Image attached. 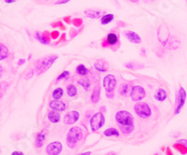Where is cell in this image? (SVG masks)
I'll list each match as a JSON object with an SVG mask.
<instances>
[{
    "instance_id": "1",
    "label": "cell",
    "mask_w": 187,
    "mask_h": 155,
    "mask_svg": "<svg viewBox=\"0 0 187 155\" xmlns=\"http://www.w3.org/2000/svg\"><path fill=\"white\" fill-rule=\"evenodd\" d=\"M83 137L82 130L79 126L71 127L66 134V143L69 148H74L76 144L81 140Z\"/></svg>"
},
{
    "instance_id": "2",
    "label": "cell",
    "mask_w": 187,
    "mask_h": 155,
    "mask_svg": "<svg viewBox=\"0 0 187 155\" xmlns=\"http://www.w3.org/2000/svg\"><path fill=\"white\" fill-rule=\"evenodd\" d=\"M57 58H58L57 55L50 54V55L42 58L41 60H39L38 62V65H37V73H38V75H40L41 73L47 71L53 66V64L55 62V60Z\"/></svg>"
},
{
    "instance_id": "3",
    "label": "cell",
    "mask_w": 187,
    "mask_h": 155,
    "mask_svg": "<svg viewBox=\"0 0 187 155\" xmlns=\"http://www.w3.org/2000/svg\"><path fill=\"white\" fill-rule=\"evenodd\" d=\"M186 97V91L184 90V87H180V89L178 90L176 96H175V109H174L175 115H178L184 108V107L185 105Z\"/></svg>"
},
{
    "instance_id": "4",
    "label": "cell",
    "mask_w": 187,
    "mask_h": 155,
    "mask_svg": "<svg viewBox=\"0 0 187 155\" xmlns=\"http://www.w3.org/2000/svg\"><path fill=\"white\" fill-rule=\"evenodd\" d=\"M115 121L119 125H131L134 123V117L126 110H119L115 114Z\"/></svg>"
},
{
    "instance_id": "5",
    "label": "cell",
    "mask_w": 187,
    "mask_h": 155,
    "mask_svg": "<svg viewBox=\"0 0 187 155\" xmlns=\"http://www.w3.org/2000/svg\"><path fill=\"white\" fill-rule=\"evenodd\" d=\"M105 124V117L103 112H96L90 118V126L93 132H96Z\"/></svg>"
},
{
    "instance_id": "6",
    "label": "cell",
    "mask_w": 187,
    "mask_h": 155,
    "mask_svg": "<svg viewBox=\"0 0 187 155\" xmlns=\"http://www.w3.org/2000/svg\"><path fill=\"white\" fill-rule=\"evenodd\" d=\"M134 110H135L136 114L142 119H147V118L151 117V115H152V109L147 103L138 102L134 106Z\"/></svg>"
},
{
    "instance_id": "7",
    "label": "cell",
    "mask_w": 187,
    "mask_h": 155,
    "mask_svg": "<svg viewBox=\"0 0 187 155\" xmlns=\"http://www.w3.org/2000/svg\"><path fill=\"white\" fill-rule=\"evenodd\" d=\"M146 96L145 89L140 85H135L131 88L130 91V98L132 101L139 102Z\"/></svg>"
},
{
    "instance_id": "8",
    "label": "cell",
    "mask_w": 187,
    "mask_h": 155,
    "mask_svg": "<svg viewBox=\"0 0 187 155\" xmlns=\"http://www.w3.org/2000/svg\"><path fill=\"white\" fill-rule=\"evenodd\" d=\"M116 84H117L116 78L112 74L107 75L103 78V87L107 92H113V91L116 87Z\"/></svg>"
},
{
    "instance_id": "9",
    "label": "cell",
    "mask_w": 187,
    "mask_h": 155,
    "mask_svg": "<svg viewBox=\"0 0 187 155\" xmlns=\"http://www.w3.org/2000/svg\"><path fill=\"white\" fill-rule=\"evenodd\" d=\"M63 146L59 141L51 142L46 147V153L48 155H59L62 152Z\"/></svg>"
},
{
    "instance_id": "10",
    "label": "cell",
    "mask_w": 187,
    "mask_h": 155,
    "mask_svg": "<svg viewBox=\"0 0 187 155\" xmlns=\"http://www.w3.org/2000/svg\"><path fill=\"white\" fill-rule=\"evenodd\" d=\"M79 118H80V113L77 110L69 111V112L65 113V115L64 116V123L66 125L74 124L75 122H78Z\"/></svg>"
},
{
    "instance_id": "11",
    "label": "cell",
    "mask_w": 187,
    "mask_h": 155,
    "mask_svg": "<svg viewBox=\"0 0 187 155\" xmlns=\"http://www.w3.org/2000/svg\"><path fill=\"white\" fill-rule=\"evenodd\" d=\"M49 107L51 109L53 110H56V111H59V112H62V111H65L66 109V104L64 103L62 101L60 100H56V99H54L50 102L49 104Z\"/></svg>"
},
{
    "instance_id": "12",
    "label": "cell",
    "mask_w": 187,
    "mask_h": 155,
    "mask_svg": "<svg viewBox=\"0 0 187 155\" xmlns=\"http://www.w3.org/2000/svg\"><path fill=\"white\" fill-rule=\"evenodd\" d=\"M125 37L127 38V40H129L131 43H134V44H139L141 42V38L140 37L133 32V31H130V30H127V31H125Z\"/></svg>"
},
{
    "instance_id": "13",
    "label": "cell",
    "mask_w": 187,
    "mask_h": 155,
    "mask_svg": "<svg viewBox=\"0 0 187 155\" xmlns=\"http://www.w3.org/2000/svg\"><path fill=\"white\" fill-rule=\"evenodd\" d=\"M94 68L99 72H107L109 70V64L103 59L96 60L94 64Z\"/></svg>"
},
{
    "instance_id": "14",
    "label": "cell",
    "mask_w": 187,
    "mask_h": 155,
    "mask_svg": "<svg viewBox=\"0 0 187 155\" xmlns=\"http://www.w3.org/2000/svg\"><path fill=\"white\" fill-rule=\"evenodd\" d=\"M50 34L48 32H44V33H39V32H37L36 33V38L41 43V44H44V45H47L50 43Z\"/></svg>"
},
{
    "instance_id": "15",
    "label": "cell",
    "mask_w": 187,
    "mask_h": 155,
    "mask_svg": "<svg viewBox=\"0 0 187 155\" xmlns=\"http://www.w3.org/2000/svg\"><path fill=\"white\" fill-rule=\"evenodd\" d=\"M45 138H46V131L45 130H41L36 137V142H35V146L39 149L43 146L44 142H45Z\"/></svg>"
},
{
    "instance_id": "16",
    "label": "cell",
    "mask_w": 187,
    "mask_h": 155,
    "mask_svg": "<svg viewBox=\"0 0 187 155\" xmlns=\"http://www.w3.org/2000/svg\"><path fill=\"white\" fill-rule=\"evenodd\" d=\"M84 14L91 19H98L101 18L103 16V14H105L103 11L100 10H96V9H86L84 10Z\"/></svg>"
},
{
    "instance_id": "17",
    "label": "cell",
    "mask_w": 187,
    "mask_h": 155,
    "mask_svg": "<svg viewBox=\"0 0 187 155\" xmlns=\"http://www.w3.org/2000/svg\"><path fill=\"white\" fill-rule=\"evenodd\" d=\"M60 119H61V116H60L59 111L53 110V109L51 111H49V113H48V120L52 123H57V122H59Z\"/></svg>"
},
{
    "instance_id": "18",
    "label": "cell",
    "mask_w": 187,
    "mask_h": 155,
    "mask_svg": "<svg viewBox=\"0 0 187 155\" xmlns=\"http://www.w3.org/2000/svg\"><path fill=\"white\" fill-rule=\"evenodd\" d=\"M118 41H119V38L115 33H110L106 37V42H107V45H109V46H113V45L117 44Z\"/></svg>"
},
{
    "instance_id": "19",
    "label": "cell",
    "mask_w": 187,
    "mask_h": 155,
    "mask_svg": "<svg viewBox=\"0 0 187 155\" xmlns=\"http://www.w3.org/2000/svg\"><path fill=\"white\" fill-rule=\"evenodd\" d=\"M167 92L162 88L158 89L154 93V99L158 102H164L167 99Z\"/></svg>"
},
{
    "instance_id": "20",
    "label": "cell",
    "mask_w": 187,
    "mask_h": 155,
    "mask_svg": "<svg viewBox=\"0 0 187 155\" xmlns=\"http://www.w3.org/2000/svg\"><path fill=\"white\" fill-rule=\"evenodd\" d=\"M99 98H100V88L98 86H96L94 91L92 92V94H91V101L94 103V104H96L98 101H99Z\"/></svg>"
},
{
    "instance_id": "21",
    "label": "cell",
    "mask_w": 187,
    "mask_h": 155,
    "mask_svg": "<svg viewBox=\"0 0 187 155\" xmlns=\"http://www.w3.org/2000/svg\"><path fill=\"white\" fill-rule=\"evenodd\" d=\"M113 19H114V15L113 14H112V13H106V14H104L101 17L100 22H101V24L106 25V24H109L110 22H112L113 21Z\"/></svg>"
},
{
    "instance_id": "22",
    "label": "cell",
    "mask_w": 187,
    "mask_h": 155,
    "mask_svg": "<svg viewBox=\"0 0 187 155\" xmlns=\"http://www.w3.org/2000/svg\"><path fill=\"white\" fill-rule=\"evenodd\" d=\"M103 135L105 137H108V138H110V137H119L120 133H119V131L116 128L112 127V128H109V129L105 130L104 133H103Z\"/></svg>"
},
{
    "instance_id": "23",
    "label": "cell",
    "mask_w": 187,
    "mask_h": 155,
    "mask_svg": "<svg viewBox=\"0 0 187 155\" xmlns=\"http://www.w3.org/2000/svg\"><path fill=\"white\" fill-rule=\"evenodd\" d=\"M66 93L69 97H74L77 95L78 93V90L76 88V86L74 84H69L66 87Z\"/></svg>"
},
{
    "instance_id": "24",
    "label": "cell",
    "mask_w": 187,
    "mask_h": 155,
    "mask_svg": "<svg viewBox=\"0 0 187 155\" xmlns=\"http://www.w3.org/2000/svg\"><path fill=\"white\" fill-rule=\"evenodd\" d=\"M78 83L85 90V91H88L91 87V82L88 78H81L78 80Z\"/></svg>"
},
{
    "instance_id": "25",
    "label": "cell",
    "mask_w": 187,
    "mask_h": 155,
    "mask_svg": "<svg viewBox=\"0 0 187 155\" xmlns=\"http://www.w3.org/2000/svg\"><path fill=\"white\" fill-rule=\"evenodd\" d=\"M8 56V48L0 43V61L6 59Z\"/></svg>"
},
{
    "instance_id": "26",
    "label": "cell",
    "mask_w": 187,
    "mask_h": 155,
    "mask_svg": "<svg viewBox=\"0 0 187 155\" xmlns=\"http://www.w3.org/2000/svg\"><path fill=\"white\" fill-rule=\"evenodd\" d=\"M173 148H174L175 150H177L181 154H183V155L187 154V148L185 147V146H184L183 144L179 143V142H177V143L173 144Z\"/></svg>"
},
{
    "instance_id": "27",
    "label": "cell",
    "mask_w": 187,
    "mask_h": 155,
    "mask_svg": "<svg viewBox=\"0 0 187 155\" xmlns=\"http://www.w3.org/2000/svg\"><path fill=\"white\" fill-rule=\"evenodd\" d=\"M63 94H64V90H63L62 88H56V89H55V90L53 91V92H52L53 98H54V99H56V100H59L63 96Z\"/></svg>"
},
{
    "instance_id": "28",
    "label": "cell",
    "mask_w": 187,
    "mask_h": 155,
    "mask_svg": "<svg viewBox=\"0 0 187 155\" xmlns=\"http://www.w3.org/2000/svg\"><path fill=\"white\" fill-rule=\"evenodd\" d=\"M120 130L125 135L131 134L133 132V130H134V124H131V125H120Z\"/></svg>"
},
{
    "instance_id": "29",
    "label": "cell",
    "mask_w": 187,
    "mask_h": 155,
    "mask_svg": "<svg viewBox=\"0 0 187 155\" xmlns=\"http://www.w3.org/2000/svg\"><path fill=\"white\" fill-rule=\"evenodd\" d=\"M76 72L82 77H84L88 74V70H87V68H85L84 65H79L76 68Z\"/></svg>"
},
{
    "instance_id": "30",
    "label": "cell",
    "mask_w": 187,
    "mask_h": 155,
    "mask_svg": "<svg viewBox=\"0 0 187 155\" xmlns=\"http://www.w3.org/2000/svg\"><path fill=\"white\" fill-rule=\"evenodd\" d=\"M119 92L121 95H125L128 92V84H122L121 87L119 88Z\"/></svg>"
},
{
    "instance_id": "31",
    "label": "cell",
    "mask_w": 187,
    "mask_h": 155,
    "mask_svg": "<svg viewBox=\"0 0 187 155\" xmlns=\"http://www.w3.org/2000/svg\"><path fill=\"white\" fill-rule=\"evenodd\" d=\"M68 76H69V72L68 71H64L57 77L56 81H60V80H63V79H65L66 78H68Z\"/></svg>"
},
{
    "instance_id": "32",
    "label": "cell",
    "mask_w": 187,
    "mask_h": 155,
    "mask_svg": "<svg viewBox=\"0 0 187 155\" xmlns=\"http://www.w3.org/2000/svg\"><path fill=\"white\" fill-rule=\"evenodd\" d=\"M81 22H82L81 19H75V20H73V23H74V25H76V26L81 25Z\"/></svg>"
},
{
    "instance_id": "33",
    "label": "cell",
    "mask_w": 187,
    "mask_h": 155,
    "mask_svg": "<svg viewBox=\"0 0 187 155\" xmlns=\"http://www.w3.org/2000/svg\"><path fill=\"white\" fill-rule=\"evenodd\" d=\"M70 0H57L56 2H55V5H63V4H66V3H68Z\"/></svg>"
},
{
    "instance_id": "34",
    "label": "cell",
    "mask_w": 187,
    "mask_h": 155,
    "mask_svg": "<svg viewBox=\"0 0 187 155\" xmlns=\"http://www.w3.org/2000/svg\"><path fill=\"white\" fill-rule=\"evenodd\" d=\"M178 142L181 143V144H183L184 146H185L187 148V139H179Z\"/></svg>"
},
{
    "instance_id": "35",
    "label": "cell",
    "mask_w": 187,
    "mask_h": 155,
    "mask_svg": "<svg viewBox=\"0 0 187 155\" xmlns=\"http://www.w3.org/2000/svg\"><path fill=\"white\" fill-rule=\"evenodd\" d=\"M58 36H59V33H58L57 31H54V32L52 33V35H51V37H52L53 38H56Z\"/></svg>"
},
{
    "instance_id": "36",
    "label": "cell",
    "mask_w": 187,
    "mask_h": 155,
    "mask_svg": "<svg viewBox=\"0 0 187 155\" xmlns=\"http://www.w3.org/2000/svg\"><path fill=\"white\" fill-rule=\"evenodd\" d=\"M125 67L127 68H135V64H133V63H127V64H125Z\"/></svg>"
},
{
    "instance_id": "37",
    "label": "cell",
    "mask_w": 187,
    "mask_h": 155,
    "mask_svg": "<svg viewBox=\"0 0 187 155\" xmlns=\"http://www.w3.org/2000/svg\"><path fill=\"white\" fill-rule=\"evenodd\" d=\"M33 75H34V69H32V70L27 74V76H25V78H27V79H28V78H30L32 77Z\"/></svg>"
},
{
    "instance_id": "38",
    "label": "cell",
    "mask_w": 187,
    "mask_h": 155,
    "mask_svg": "<svg viewBox=\"0 0 187 155\" xmlns=\"http://www.w3.org/2000/svg\"><path fill=\"white\" fill-rule=\"evenodd\" d=\"M11 155H24L23 154V152H19V151H15V152H13Z\"/></svg>"
},
{
    "instance_id": "39",
    "label": "cell",
    "mask_w": 187,
    "mask_h": 155,
    "mask_svg": "<svg viewBox=\"0 0 187 155\" xmlns=\"http://www.w3.org/2000/svg\"><path fill=\"white\" fill-rule=\"evenodd\" d=\"M166 153H167V155H173L172 152H171V150H170L169 148H167V152H166Z\"/></svg>"
},
{
    "instance_id": "40",
    "label": "cell",
    "mask_w": 187,
    "mask_h": 155,
    "mask_svg": "<svg viewBox=\"0 0 187 155\" xmlns=\"http://www.w3.org/2000/svg\"><path fill=\"white\" fill-rule=\"evenodd\" d=\"M25 63V60L24 59H21L19 62H18V66H21V65H23V64H24Z\"/></svg>"
},
{
    "instance_id": "41",
    "label": "cell",
    "mask_w": 187,
    "mask_h": 155,
    "mask_svg": "<svg viewBox=\"0 0 187 155\" xmlns=\"http://www.w3.org/2000/svg\"><path fill=\"white\" fill-rule=\"evenodd\" d=\"M7 4H11V3H14L16 0H4Z\"/></svg>"
},
{
    "instance_id": "42",
    "label": "cell",
    "mask_w": 187,
    "mask_h": 155,
    "mask_svg": "<svg viewBox=\"0 0 187 155\" xmlns=\"http://www.w3.org/2000/svg\"><path fill=\"white\" fill-rule=\"evenodd\" d=\"M107 97H109V98H112V97H113L112 92H107Z\"/></svg>"
},
{
    "instance_id": "43",
    "label": "cell",
    "mask_w": 187,
    "mask_h": 155,
    "mask_svg": "<svg viewBox=\"0 0 187 155\" xmlns=\"http://www.w3.org/2000/svg\"><path fill=\"white\" fill-rule=\"evenodd\" d=\"M91 154V152H82V153H80L78 155H90Z\"/></svg>"
},
{
    "instance_id": "44",
    "label": "cell",
    "mask_w": 187,
    "mask_h": 155,
    "mask_svg": "<svg viewBox=\"0 0 187 155\" xmlns=\"http://www.w3.org/2000/svg\"><path fill=\"white\" fill-rule=\"evenodd\" d=\"M3 71H4V69H3L2 66H0V78H1V76H2V74H3Z\"/></svg>"
},
{
    "instance_id": "45",
    "label": "cell",
    "mask_w": 187,
    "mask_h": 155,
    "mask_svg": "<svg viewBox=\"0 0 187 155\" xmlns=\"http://www.w3.org/2000/svg\"><path fill=\"white\" fill-rule=\"evenodd\" d=\"M64 20H65V22H67V23H70V22H69V20H70V18H69V17H66V18H65Z\"/></svg>"
},
{
    "instance_id": "46",
    "label": "cell",
    "mask_w": 187,
    "mask_h": 155,
    "mask_svg": "<svg viewBox=\"0 0 187 155\" xmlns=\"http://www.w3.org/2000/svg\"><path fill=\"white\" fill-rule=\"evenodd\" d=\"M145 3H152V2H153L154 0H143Z\"/></svg>"
},
{
    "instance_id": "47",
    "label": "cell",
    "mask_w": 187,
    "mask_h": 155,
    "mask_svg": "<svg viewBox=\"0 0 187 155\" xmlns=\"http://www.w3.org/2000/svg\"><path fill=\"white\" fill-rule=\"evenodd\" d=\"M128 1H130L132 3H138V0H128Z\"/></svg>"
},
{
    "instance_id": "48",
    "label": "cell",
    "mask_w": 187,
    "mask_h": 155,
    "mask_svg": "<svg viewBox=\"0 0 187 155\" xmlns=\"http://www.w3.org/2000/svg\"><path fill=\"white\" fill-rule=\"evenodd\" d=\"M107 155H117V153H115V152H110V153H108Z\"/></svg>"
},
{
    "instance_id": "49",
    "label": "cell",
    "mask_w": 187,
    "mask_h": 155,
    "mask_svg": "<svg viewBox=\"0 0 187 155\" xmlns=\"http://www.w3.org/2000/svg\"><path fill=\"white\" fill-rule=\"evenodd\" d=\"M154 155H158V154H157V153H155V154H154Z\"/></svg>"
},
{
    "instance_id": "50",
    "label": "cell",
    "mask_w": 187,
    "mask_h": 155,
    "mask_svg": "<svg viewBox=\"0 0 187 155\" xmlns=\"http://www.w3.org/2000/svg\"><path fill=\"white\" fill-rule=\"evenodd\" d=\"M0 89H1V86H0Z\"/></svg>"
}]
</instances>
